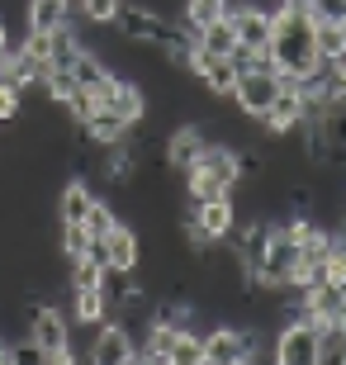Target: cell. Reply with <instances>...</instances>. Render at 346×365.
I'll return each mask as SVG.
<instances>
[{"label":"cell","mask_w":346,"mask_h":365,"mask_svg":"<svg viewBox=\"0 0 346 365\" xmlns=\"http://www.w3.org/2000/svg\"><path fill=\"white\" fill-rule=\"evenodd\" d=\"M171 365H204V332L180 327L171 341Z\"/></svg>","instance_id":"ffe728a7"},{"label":"cell","mask_w":346,"mask_h":365,"mask_svg":"<svg viewBox=\"0 0 346 365\" xmlns=\"http://www.w3.org/2000/svg\"><path fill=\"white\" fill-rule=\"evenodd\" d=\"M91 247V232H86V223H62V252L67 257H81Z\"/></svg>","instance_id":"cb8c5ba5"},{"label":"cell","mask_w":346,"mask_h":365,"mask_svg":"<svg viewBox=\"0 0 346 365\" xmlns=\"http://www.w3.org/2000/svg\"><path fill=\"white\" fill-rule=\"evenodd\" d=\"M204 143H209V133H204L200 123H180V128H171V133H166V148H161V162H166V171L185 176L190 166L200 162Z\"/></svg>","instance_id":"30bf717a"},{"label":"cell","mask_w":346,"mask_h":365,"mask_svg":"<svg viewBox=\"0 0 346 365\" xmlns=\"http://www.w3.org/2000/svg\"><path fill=\"white\" fill-rule=\"evenodd\" d=\"M256 123H261L270 138H290L294 128L304 123V86L294 81V76H280V95L270 100V109Z\"/></svg>","instance_id":"8992f818"},{"label":"cell","mask_w":346,"mask_h":365,"mask_svg":"<svg viewBox=\"0 0 346 365\" xmlns=\"http://www.w3.org/2000/svg\"><path fill=\"white\" fill-rule=\"evenodd\" d=\"M275 95H280V71H238V86L228 100L238 105L242 119H261Z\"/></svg>","instance_id":"52a82bcc"},{"label":"cell","mask_w":346,"mask_h":365,"mask_svg":"<svg viewBox=\"0 0 346 365\" xmlns=\"http://www.w3.org/2000/svg\"><path fill=\"white\" fill-rule=\"evenodd\" d=\"M223 14H228V0H180V24H185L190 34L209 29L213 19H223Z\"/></svg>","instance_id":"4fadbf2b"},{"label":"cell","mask_w":346,"mask_h":365,"mask_svg":"<svg viewBox=\"0 0 346 365\" xmlns=\"http://www.w3.org/2000/svg\"><path fill=\"white\" fill-rule=\"evenodd\" d=\"M114 223H119V218H114V209H109V204L95 195V200H91V214H86V232H91V242H100V237H105Z\"/></svg>","instance_id":"7402d4cb"},{"label":"cell","mask_w":346,"mask_h":365,"mask_svg":"<svg viewBox=\"0 0 346 365\" xmlns=\"http://www.w3.org/2000/svg\"><path fill=\"white\" fill-rule=\"evenodd\" d=\"M71 76H76V86H86V91H100L114 71H109V62L100 57V48H81L76 62H71Z\"/></svg>","instance_id":"7c38bea8"},{"label":"cell","mask_w":346,"mask_h":365,"mask_svg":"<svg viewBox=\"0 0 346 365\" xmlns=\"http://www.w3.org/2000/svg\"><path fill=\"white\" fill-rule=\"evenodd\" d=\"M195 43H200L204 53H218V57H233V48H238V29H233V19H213L209 29H200L195 34Z\"/></svg>","instance_id":"5bb4252c"},{"label":"cell","mask_w":346,"mask_h":365,"mask_svg":"<svg viewBox=\"0 0 346 365\" xmlns=\"http://www.w3.org/2000/svg\"><path fill=\"white\" fill-rule=\"evenodd\" d=\"M322 280L327 284H342L346 289V242L332 232V247H327V257H322Z\"/></svg>","instance_id":"44dd1931"},{"label":"cell","mask_w":346,"mask_h":365,"mask_svg":"<svg viewBox=\"0 0 346 365\" xmlns=\"http://www.w3.org/2000/svg\"><path fill=\"white\" fill-rule=\"evenodd\" d=\"M71 323H81V327H100V323H109L105 284H71Z\"/></svg>","instance_id":"8fae6325"},{"label":"cell","mask_w":346,"mask_h":365,"mask_svg":"<svg viewBox=\"0 0 346 365\" xmlns=\"http://www.w3.org/2000/svg\"><path fill=\"white\" fill-rule=\"evenodd\" d=\"M24 114V91H14L10 81H0V128Z\"/></svg>","instance_id":"603a6c76"},{"label":"cell","mask_w":346,"mask_h":365,"mask_svg":"<svg viewBox=\"0 0 346 365\" xmlns=\"http://www.w3.org/2000/svg\"><path fill=\"white\" fill-rule=\"evenodd\" d=\"M242 185V157L238 148H228V143H204L200 152V162L185 171V195L190 204H200V200H213V195H233V190Z\"/></svg>","instance_id":"7a4b0ae2"},{"label":"cell","mask_w":346,"mask_h":365,"mask_svg":"<svg viewBox=\"0 0 346 365\" xmlns=\"http://www.w3.org/2000/svg\"><path fill=\"white\" fill-rule=\"evenodd\" d=\"M313 48H318L322 62H337V57L346 53V43H342V24H332V19H313Z\"/></svg>","instance_id":"ac0fdd59"},{"label":"cell","mask_w":346,"mask_h":365,"mask_svg":"<svg viewBox=\"0 0 346 365\" xmlns=\"http://www.w3.org/2000/svg\"><path fill=\"white\" fill-rule=\"evenodd\" d=\"M308 14H313V19H332V24H342L346 19V0H308Z\"/></svg>","instance_id":"d4e9b609"},{"label":"cell","mask_w":346,"mask_h":365,"mask_svg":"<svg viewBox=\"0 0 346 365\" xmlns=\"http://www.w3.org/2000/svg\"><path fill=\"white\" fill-rule=\"evenodd\" d=\"M100 257H105L109 271L133 275L138 266H143V237H138V228H128V223H114V228L100 237Z\"/></svg>","instance_id":"9c48e42d"},{"label":"cell","mask_w":346,"mask_h":365,"mask_svg":"<svg viewBox=\"0 0 346 365\" xmlns=\"http://www.w3.org/2000/svg\"><path fill=\"white\" fill-rule=\"evenodd\" d=\"M71 5H76L71 19H86V24H100V29H109L123 10V0H71Z\"/></svg>","instance_id":"e0dca14e"},{"label":"cell","mask_w":346,"mask_h":365,"mask_svg":"<svg viewBox=\"0 0 346 365\" xmlns=\"http://www.w3.org/2000/svg\"><path fill=\"white\" fill-rule=\"evenodd\" d=\"M29 341L43 361L67 365L76 361V346H71V318L57 304H34V318H29Z\"/></svg>","instance_id":"3957f363"},{"label":"cell","mask_w":346,"mask_h":365,"mask_svg":"<svg viewBox=\"0 0 346 365\" xmlns=\"http://www.w3.org/2000/svg\"><path fill=\"white\" fill-rule=\"evenodd\" d=\"M270 361H280V365H318L322 361V332L308 323L304 313L290 318V323L270 337Z\"/></svg>","instance_id":"277c9868"},{"label":"cell","mask_w":346,"mask_h":365,"mask_svg":"<svg viewBox=\"0 0 346 365\" xmlns=\"http://www.w3.org/2000/svg\"><path fill=\"white\" fill-rule=\"evenodd\" d=\"M86 361H95V365L138 361V337H133L123 323H100V327L91 332V351H86Z\"/></svg>","instance_id":"ba28073f"},{"label":"cell","mask_w":346,"mask_h":365,"mask_svg":"<svg viewBox=\"0 0 346 365\" xmlns=\"http://www.w3.org/2000/svg\"><path fill=\"white\" fill-rule=\"evenodd\" d=\"M275 29H270V57H275L280 76H294V81H308L322 71V57L313 48V14L308 10H285L275 5Z\"/></svg>","instance_id":"6da1fadb"},{"label":"cell","mask_w":346,"mask_h":365,"mask_svg":"<svg viewBox=\"0 0 346 365\" xmlns=\"http://www.w3.org/2000/svg\"><path fill=\"white\" fill-rule=\"evenodd\" d=\"M91 185L86 180H71L67 190H62V200H57V218L62 223H86V214H91Z\"/></svg>","instance_id":"9a60e30c"},{"label":"cell","mask_w":346,"mask_h":365,"mask_svg":"<svg viewBox=\"0 0 346 365\" xmlns=\"http://www.w3.org/2000/svg\"><path fill=\"white\" fill-rule=\"evenodd\" d=\"M71 0H29V29H57L71 19Z\"/></svg>","instance_id":"2e32d148"},{"label":"cell","mask_w":346,"mask_h":365,"mask_svg":"<svg viewBox=\"0 0 346 365\" xmlns=\"http://www.w3.org/2000/svg\"><path fill=\"white\" fill-rule=\"evenodd\" d=\"M81 48H86V43H81V34L71 29V19H67V24L53 29V57H48V62H53V67H71Z\"/></svg>","instance_id":"d6986e66"},{"label":"cell","mask_w":346,"mask_h":365,"mask_svg":"<svg viewBox=\"0 0 346 365\" xmlns=\"http://www.w3.org/2000/svg\"><path fill=\"white\" fill-rule=\"evenodd\" d=\"M270 346H261L256 337V327H228L218 323L213 332H204V361L209 365H242V361H256V356H266Z\"/></svg>","instance_id":"5b68a950"},{"label":"cell","mask_w":346,"mask_h":365,"mask_svg":"<svg viewBox=\"0 0 346 365\" xmlns=\"http://www.w3.org/2000/svg\"><path fill=\"white\" fill-rule=\"evenodd\" d=\"M0 53H10V29H5V19H0Z\"/></svg>","instance_id":"484cf974"}]
</instances>
